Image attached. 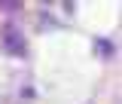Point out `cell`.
<instances>
[{
	"instance_id": "obj_1",
	"label": "cell",
	"mask_w": 122,
	"mask_h": 104,
	"mask_svg": "<svg viewBox=\"0 0 122 104\" xmlns=\"http://www.w3.org/2000/svg\"><path fill=\"white\" fill-rule=\"evenodd\" d=\"M3 37H6V52H15V55H25V43H21V34H18V31H9L6 28V34H3Z\"/></svg>"
},
{
	"instance_id": "obj_2",
	"label": "cell",
	"mask_w": 122,
	"mask_h": 104,
	"mask_svg": "<svg viewBox=\"0 0 122 104\" xmlns=\"http://www.w3.org/2000/svg\"><path fill=\"white\" fill-rule=\"evenodd\" d=\"M0 104H12V101H6V98H0Z\"/></svg>"
}]
</instances>
